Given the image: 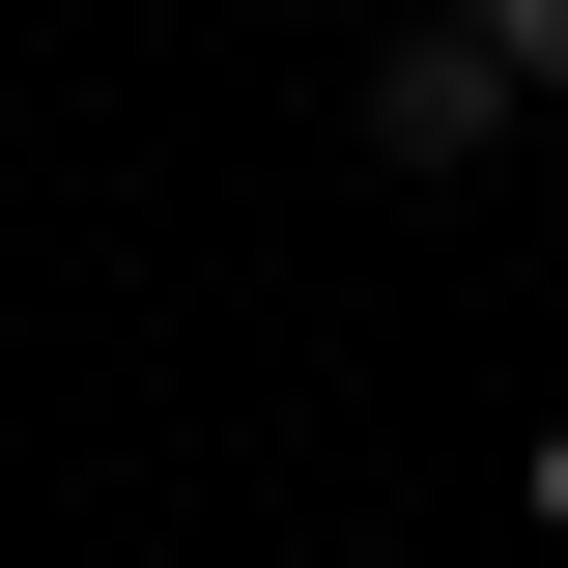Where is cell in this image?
<instances>
[{
    "label": "cell",
    "mask_w": 568,
    "mask_h": 568,
    "mask_svg": "<svg viewBox=\"0 0 568 568\" xmlns=\"http://www.w3.org/2000/svg\"><path fill=\"white\" fill-rule=\"evenodd\" d=\"M369 142H398V171H484V142H511V58H484V29H398V58H369Z\"/></svg>",
    "instance_id": "obj_1"
},
{
    "label": "cell",
    "mask_w": 568,
    "mask_h": 568,
    "mask_svg": "<svg viewBox=\"0 0 568 568\" xmlns=\"http://www.w3.org/2000/svg\"><path fill=\"white\" fill-rule=\"evenodd\" d=\"M426 29H484L511 85H568V0H426Z\"/></svg>",
    "instance_id": "obj_2"
},
{
    "label": "cell",
    "mask_w": 568,
    "mask_h": 568,
    "mask_svg": "<svg viewBox=\"0 0 568 568\" xmlns=\"http://www.w3.org/2000/svg\"><path fill=\"white\" fill-rule=\"evenodd\" d=\"M540 540H568V426H540Z\"/></svg>",
    "instance_id": "obj_3"
}]
</instances>
